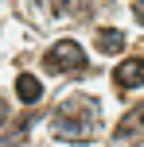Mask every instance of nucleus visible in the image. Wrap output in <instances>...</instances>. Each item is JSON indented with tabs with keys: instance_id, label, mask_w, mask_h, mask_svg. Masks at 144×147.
I'll return each mask as SVG.
<instances>
[{
	"instance_id": "nucleus-7",
	"label": "nucleus",
	"mask_w": 144,
	"mask_h": 147,
	"mask_svg": "<svg viewBox=\"0 0 144 147\" xmlns=\"http://www.w3.org/2000/svg\"><path fill=\"white\" fill-rule=\"evenodd\" d=\"M39 4H43L47 12H55V16H62V12H66V0H39Z\"/></svg>"
},
{
	"instance_id": "nucleus-6",
	"label": "nucleus",
	"mask_w": 144,
	"mask_h": 147,
	"mask_svg": "<svg viewBox=\"0 0 144 147\" xmlns=\"http://www.w3.org/2000/svg\"><path fill=\"white\" fill-rule=\"evenodd\" d=\"M98 51L101 54H121L125 51V31L121 27H101L98 31Z\"/></svg>"
},
{
	"instance_id": "nucleus-9",
	"label": "nucleus",
	"mask_w": 144,
	"mask_h": 147,
	"mask_svg": "<svg viewBox=\"0 0 144 147\" xmlns=\"http://www.w3.org/2000/svg\"><path fill=\"white\" fill-rule=\"evenodd\" d=\"M4 116H8V105H4V101H0V124H4Z\"/></svg>"
},
{
	"instance_id": "nucleus-1",
	"label": "nucleus",
	"mask_w": 144,
	"mask_h": 147,
	"mask_svg": "<svg viewBox=\"0 0 144 147\" xmlns=\"http://www.w3.org/2000/svg\"><path fill=\"white\" fill-rule=\"evenodd\" d=\"M93 128H98V101H90V97H70L51 116V132L59 140H70V143L90 140Z\"/></svg>"
},
{
	"instance_id": "nucleus-2",
	"label": "nucleus",
	"mask_w": 144,
	"mask_h": 147,
	"mask_svg": "<svg viewBox=\"0 0 144 147\" xmlns=\"http://www.w3.org/2000/svg\"><path fill=\"white\" fill-rule=\"evenodd\" d=\"M43 66L51 74H74V70L86 66V51L74 43V39H59V43L43 54Z\"/></svg>"
},
{
	"instance_id": "nucleus-4",
	"label": "nucleus",
	"mask_w": 144,
	"mask_h": 147,
	"mask_svg": "<svg viewBox=\"0 0 144 147\" xmlns=\"http://www.w3.org/2000/svg\"><path fill=\"white\" fill-rule=\"evenodd\" d=\"M117 136H121V140H144V101L136 105V109L129 112V116L121 120V124H117Z\"/></svg>"
},
{
	"instance_id": "nucleus-5",
	"label": "nucleus",
	"mask_w": 144,
	"mask_h": 147,
	"mask_svg": "<svg viewBox=\"0 0 144 147\" xmlns=\"http://www.w3.org/2000/svg\"><path fill=\"white\" fill-rule=\"evenodd\" d=\"M16 97H20L23 105H35L39 97H43V85H39L35 74H20V78H16Z\"/></svg>"
},
{
	"instance_id": "nucleus-8",
	"label": "nucleus",
	"mask_w": 144,
	"mask_h": 147,
	"mask_svg": "<svg viewBox=\"0 0 144 147\" xmlns=\"http://www.w3.org/2000/svg\"><path fill=\"white\" fill-rule=\"evenodd\" d=\"M132 16H136V20L144 23V0H132Z\"/></svg>"
},
{
	"instance_id": "nucleus-3",
	"label": "nucleus",
	"mask_w": 144,
	"mask_h": 147,
	"mask_svg": "<svg viewBox=\"0 0 144 147\" xmlns=\"http://www.w3.org/2000/svg\"><path fill=\"white\" fill-rule=\"evenodd\" d=\"M113 81H117V89H136V85H144V58H125L121 66L113 70Z\"/></svg>"
}]
</instances>
